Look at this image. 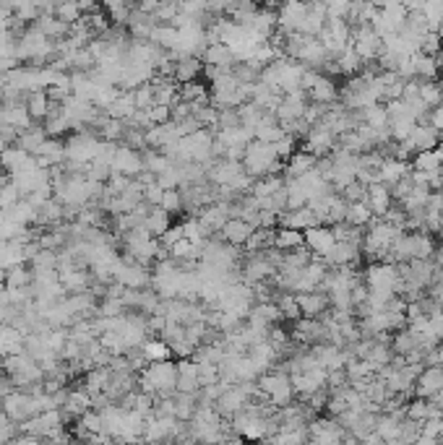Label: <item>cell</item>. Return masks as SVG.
I'll list each match as a JSON object with an SVG mask.
<instances>
[{
    "label": "cell",
    "instance_id": "obj_1",
    "mask_svg": "<svg viewBox=\"0 0 443 445\" xmlns=\"http://www.w3.org/2000/svg\"><path fill=\"white\" fill-rule=\"evenodd\" d=\"M243 172L261 180L266 174H285V162H279L274 154V146L261 144V141H250L245 146V154H243Z\"/></svg>",
    "mask_w": 443,
    "mask_h": 445
},
{
    "label": "cell",
    "instance_id": "obj_2",
    "mask_svg": "<svg viewBox=\"0 0 443 445\" xmlns=\"http://www.w3.org/2000/svg\"><path fill=\"white\" fill-rule=\"evenodd\" d=\"M256 388H259L264 396L268 399V404L274 409H285L289 404H295V391H292V383H289V375L282 364L271 367L268 373H264L256 381Z\"/></svg>",
    "mask_w": 443,
    "mask_h": 445
},
{
    "label": "cell",
    "instance_id": "obj_3",
    "mask_svg": "<svg viewBox=\"0 0 443 445\" xmlns=\"http://www.w3.org/2000/svg\"><path fill=\"white\" fill-rule=\"evenodd\" d=\"M350 432L334 417H315L308 422V445H342Z\"/></svg>",
    "mask_w": 443,
    "mask_h": 445
},
{
    "label": "cell",
    "instance_id": "obj_4",
    "mask_svg": "<svg viewBox=\"0 0 443 445\" xmlns=\"http://www.w3.org/2000/svg\"><path fill=\"white\" fill-rule=\"evenodd\" d=\"M274 273H277V268L264 258V253L245 255L240 261V282L248 284V287H259V284L268 282Z\"/></svg>",
    "mask_w": 443,
    "mask_h": 445
},
{
    "label": "cell",
    "instance_id": "obj_5",
    "mask_svg": "<svg viewBox=\"0 0 443 445\" xmlns=\"http://www.w3.org/2000/svg\"><path fill=\"white\" fill-rule=\"evenodd\" d=\"M300 149L308 151V154H313L315 159H326V156H332V151L336 149V138L326 130V128L315 125L308 130V136L300 141Z\"/></svg>",
    "mask_w": 443,
    "mask_h": 445
},
{
    "label": "cell",
    "instance_id": "obj_6",
    "mask_svg": "<svg viewBox=\"0 0 443 445\" xmlns=\"http://www.w3.org/2000/svg\"><path fill=\"white\" fill-rule=\"evenodd\" d=\"M110 167H112V172L125 174L130 180H136V177H141V174L146 172V170H144V156H141V151H133L128 146H118Z\"/></svg>",
    "mask_w": 443,
    "mask_h": 445
},
{
    "label": "cell",
    "instance_id": "obj_7",
    "mask_svg": "<svg viewBox=\"0 0 443 445\" xmlns=\"http://www.w3.org/2000/svg\"><path fill=\"white\" fill-rule=\"evenodd\" d=\"M297 308H300V315L311 320H321L329 310H332V302H329V294L323 292H305V294H295Z\"/></svg>",
    "mask_w": 443,
    "mask_h": 445
},
{
    "label": "cell",
    "instance_id": "obj_8",
    "mask_svg": "<svg viewBox=\"0 0 443 445\" xmlns=\"http://www.w3.org/2000/svg\"><path fill=\"white\" fill-rule=\"evenodd\" d=\"M256 232V227L253 224H248V221H243V219H227V224L222 227V232L217 237H219L224 245L235 247V250H240L245 242L250 240V235Z\"/></svg>",
    "mask_w": 443,
    "mask_h": 445
},
{
    "label": "cell",
    "instance_id": "obj_9",
    "mask_svg": "<svg viewBox=\"0 0 443 445\" xmlns=\"http://www.w3.org/2000/svg\"><path fill=\"white\" fill-rule=\"evenodd\" d=\"M305 247L315 255V258H326L336 247V240L332 235V227H313L305 229Z\"/></svg>",
    "mask_w": 443,
    "mask_h": 445
},
{
    "label": "cell",
    "instance_id": "obj_10",
    "mask_svg": "<svg viewBox=\"0 0 443 445\" xmlns=\"http://www.w3.org/2000/svg\"><path fill=\"white\" fill-rule=\"evenodd\" d=\"M441 388H443V367H425L423 373H420V378H417L412 393H415V399L430 401Z\"/></svg>",
    "mask_w": 443,
    "mask_h": 445
},
{
    "label": "cell",
    "instance_id": "obj_11",
    "mask_svg": "<svg viewBox=\"0 0 443 445\" xmlns=\"http://www.w3.org/2000/svg\"><path fill=\"white\" fill-rule=\"evenodd\" d=\"M203 65H209V68H217V71H232L235 63H238V57L232 53L227 45H222V42H212V45H206L201 55Z\"/></svg>",
    "mask_w": 443,
    "mask_h": 445
},
{
    "label": "cell",
    "instance_id": "obj_12",
    "mask_svg": "<svg viewBox=\"0 0 443 445\" xmlns=\"http://www.w3.org/2000/svg\"><path fill=\"white\" fill-rule=\"evenodd\" d=\"M308 102L311 104H321V107H332L339 102V83L336 78H329V76H323L315 81V86L308 91Z\"/></svg>",
    "mask_w": 443,
    "mask_h": 445
},
{
    "label": "cell",
    "instance_id": "obj_13",
    "mask_svg": "<svg viewBox=\"0 0 443 445\" xmlns=\"http://www.w3.org/2000/svg\"><path fill=\"white\" fill-rule=\"evenodd\" d=\"M365 206L370 209V214L376 219H383L386 217V211L394 206V198H391V188L379 182V185H370L368 188V196H365Z\"/></svg>",
    "mask_w": 443,
    "mask_h": 445
},
{
    "label": "cell",
    "instance_id": "obj_14",
    "mask_svg": "<svg viewBox=\"0 0 443 445\" xmlns=\"http://www.w3.org/2000/svg\"><path fill=\"white\" fill-rule=\"evenodd\" d=\"M201 391V383H198V364L193 360H180L177 362V388L175 393H185V396H193Z\"/></svg>",
    "mask_w": 443,
    "mask_h": 445
},
{
    "label": "cell",
    "instance_id": "obj_15",
    "mask_svg": "<svg viewBox=\"0 0 443 445\" xmlns=\"http://www.w3.org/2000/svg\"><path fill=\"white\" fill-rule=\"evenodd\" d=\"M315 167H318V159L313 154L303 151V149H297L295 154L285 162V180H300L308 172H313Z\"/></svg>",
    "mask_w": 443,
    "mask_h": 445
},
{
    "label": "cell",
    "instance_id": "obj_16",
    "mask_svg": "<svg viewBox=\"0 0 443 445\" xmlns=\"http://www.w3.org/2000/svg\"><path fill=\"white\" fill-rule=\"evenodd\" d=\"M279 227L285 229H297V232H305V229H313V227H321V221L315 219V214L308 206L305 209H297V211H285L282 217H279Z\"/></svg>",
    "mask_w": 443,
    "mask_h": 445
},
{
    "label": "cell",
    "instance_id": "obj_17",
    "mask_svg": "<svg viewBox=\"0 0 443 445\" xmlns=\"http://www.w3.org/2000/svg\"><path fill=\"white\" fill-rule=\"evenodd\" d=\"M407 141L415 146L417 154H420V151H433V149H441V133H438L435 128L428 125V123H420Z\"/></svg>",
    "mask_w": 443,
    "mask_h": 445
},
{
    "label": "cell",
    "instance_id": "obj_18",
    "mask_svg": "<svg viewBox=\"0 0 443 445\" xmlns=\"http://www.w3.org/2000/svg\"><path fill=\"white\" fill-rule=\"evenodd\" d=\"M0 125L13 128L16 133H24L34 125L27 112V104H16V107H0Z\"/></svg>",
    "mask_w": 443,
    "mask_h": 445
},
{
    "label": "cell",
    "instance_id": "obj_19",
    "mask_svg": "<svg viewBox=\"0 0 443 445\" xmlns=\"http://www.w3.org/2000/svg\"><path fill=\"white\" fill-rule=\"evenodd\" d=\"M27 112H29V118H32V123H45V120L50 118V112H53V100L47 97L45 89H37L29 94Z\"/></svg>",
    "mask_w": 443,
    "mask_h": 445
},
{
    "label": "cell",
    "instance_id": "obj_20",
    "mask_svg": "<svg viewBox=\"0 0 443 445\" xmlns=\"http://www.w3.org/2000/svg\"><path fill=\"white\" fill-rule=\"evenodd\" d=\"M203 81V60L201 57H183L175 63V83Z\"/></svg>",
    "mask_w": 443,
    "mask_h": 445
},
{
    "label": "cell",
    "instance_id": "obj_21",
    "mask_svg": "<svg viewBox=\"0 0 443 445\" xmlns=\"http://www.w3.org/2000/svg\"><path fill=\"white\" fill-rule=\"evenodd\" d=\"M141 227L146 229L154 240H162V237L170 232V227H172V217L157 206V209H149V214H146V219H144V224H141Z\"/></svg>",
    "mask_w": 443,
    "mask_h": 445
},
{
    "label": "cell",
    "instance_id": "obj_22",
    "mask_svg": "<svg viewBox=\"0 0 443 445\" xmlns=\"http://www.w3.org/2000/svg\"><path fill=\"white\" fill-rule=\"evenodd\" d=\"M412 170L415 172L433 174L443 170V149H433V151H420V154L412 156Z\"/></svg>",
    "mask_w": 443,
    "mask_h": 445
},
{
    "label": "cell",
    "instance_id": "obj_23",
    "mask_svg": "<svg viewBox=\"0 0 443 445\" xmlns=\"http://www.w3.org/2000/svg\"><path fill=\"white\" fill-rule=\"evenodd\" d=\"M412 172V164L409 162H399V159H386L381 164V182L383 185H397L399 180H404L407 174Z\"/></svg>",
    "mask_w": 443,
    "mask_h": 445
},
{
    "label": "cell",
    "instance_id": "obj_24",
    "mask_svg": "<svg viewBox=\"0 0 443 445\" xmlns=\"http://www.w3.org/2000/svg\"><path fill=\"white\" fill-rule=\"evenodd\" d=\"M279 188H285V174H266V177H261V180H253L250 196L256 200H266L271 198Z\"/></svg>",
    "mask_w": 443,
    "mask_h": 445
},
{
    "label": "cell",
    "instance_id": "obj_25",
    "mask_svg": "<svg viewBox=\"0 0 443 445\" xmlns=\"http://www.w3.org/2000/svg\"><path fill=\"white\" fill-rule=\"evenodd\" d=\"M274 247H277L279 253H292V250H300V247H305V235L303 232H297V229L277 227Z\"/></svg>",
    "mask_w": 443,
    "mask_h": 445
},
{
    "label": "cell",
    "instance_id": "obj_26",
    "mask_svg": "<svg viewBox=\"0 0 443 445\" xmlns=\"http://www.w3.org/2000/svg\"><path fill=\"white\" fill-rule=\"evenodd\" d=\"M47 141V133L42 125H32L29 130H24V133H19V141H16V146L19 149H24L27 154L37 156L39 149H42V144Z\"/></svg>",
    "mask_w": 443,
    "mask_h": 445
},
{
    "label": "cell",
    "instance_id": "obj_27",
    "mask_svg": "<svg viewBox=\"0 0 443 445\" xmlns=\"http://www.w3.org/2000/svg\"><path fill=\"white\" fill-rule=\"evenodd\" d=\"M274 305H277L279 315H282V323H287V326H292V323H297V320L303 318V315H300V308H297L295 294H289V292H279Z\"/></svg>",
    "mask_w": 443,
    "mask_h": 445
},
{
    "label": "cell",
    "instance_id": "obj_28",
    "mask_svg": "<svg viewBox=\"0 0 443 445\" xmlns=\"http://www.w3.org/2000/svg\"><path fill=\"white\" fill-rule=\"evenodd\" d=\"M334 63H336V68H339V73H342L344 78H352V76H360L362 68H365V63L360 60V55L355 53L352 47H347L339 57H334Z\"/></svg>",
    "mask_w": 443,
    "mask_h": 445
},
{
    "label": "cell",
    "instance_id": "obj_29",
    "mask_svg": "<svg viewBox=\"0 0 443 445\" xmlns=\"http://www.w3.org/2000/svg\"><path fill=\"white\" fill-rule=\"evenodd\" d=\"M34 284V271L29 268V263L24 266H16V268H11L6 271V289H29Z\"/></svg>",
    "mask_w": 443,
    "mask_h": 445
},
{
    "label": "cell",
    "instance_id": "obj_30",
    "mask_svg": "<svg viewBox=\"0 0 443 445\" xmlns=\"http://www.w3.org/2000/svg\"><path fill=\"white\" fill-rule=\"evenodd\" d=\"M417 97L428 109H435L443 104V89L438 81H417Z\"/></svg>",
    "mask_w": 443,
    "mask_h": 445
},
{
    "label": "cell",
    "instance_id": "obj_31",
    "mask_svg": "<svg viewBox=\"0 0 443 445\" xmlns=\"http://www.w3.org/2000/svg\"><path fill=\"white\" fill-rule=\"evenodd\" d=\"M141 352H144V357H146L149 364L170 362V357H172V349H170L162 338H146L144 346H141Z\"/></svg>",
    "mask_w": 443,
    "mask_h": 445
},
{
    "label": "cell",
    "instance_id": "obj_32",
    "mask_svg": "<svg viewBox=\"0 0 443 445\" xmlns=\"http://www.w3.org/2000/svg\"><path fill=\"white\" fill-rule=\"evenodd\" d=\"M412 57H415L417 81H438V63H435V57L423 55V53L412 55Z\"/></svg>",
    "mask_w": 443,
    "mask_h": 445
},
{
    "label": "cell",
    "instance_id": "obj_33",
    "mask_svg": "<svg viewBox=\"0 0 443 445\" xmlns=\"http://www.w3.org/2000/svg\"><path fill=\"white\" fill-rule=\"evenodd\" d=\"M373 214L365 203H347V219H344V224H350V227H357V229H368V224L373 221Z\"/></svg>",
    "mask_w": 443,
    "mask_h": 445
},
{
    "label": "cell",
    "instance_id": "obj_34",
    "mask_svg": "<svg viewBox=\"0 0 443 445\" xmlns=\"http://www.w3.org/2000/svg\"><path fill=\"white\" fill-rule=\"evenodd\" d=\"M141 156H144V170L146 172H151L154 177H159V174H165L170 167H172V162L167 159L162 151H154V149H146V151H141Z\"/></svg>",
    "mask_w": 443,
    "mask_h": 445
},
{
    "label": "cell",
    "instance_id": "obj_35",
    "mask_svg": "<svg viewBox=\"0 0 443 445\" xmlns=\"http://www.w3.org/2000/svg\"><path fill=\"white\" fill-rule=\"evenodd\" d=\"M344 373H347V381H373L379 375V370L368 360H350Z\"/></svg>",
    "mask_w": 443,
    "mask_h": 445
},
{
    "label": "cell",
    "instance_id": "obj_36",
    "mask_svg": "<svg viewBox=\"0 0 443 445\" xmlns=\"http://www.w3.org/2000/svg\"><path fill=\"white\" fill-rule=\"evenodd\" d=\"M417 128V120L412 115H407V118H399V120H391L388 123V133H391V141L394 144H402L407 138L412 136V130Z\"/></svg>",
    "mask_w": 443,
    "mask_h": 445
},
{
    "label": "cell",
    "instance_id": "obj_37",
    "mask_svg": "<svg viewBox=\"0 0 443 445\" xmlns=\"http://www.w3.org/2000/svg\"><path fill=\"white\" fill-rule=\"evenodd\" d=\"M159 209L167 211L172 219H185V200H183V193L180 191H165L162 196V203H159Z\"/></svg>",
    "mask_w": 443,
    "mask_h": 445
},
{
    "label": "cell",
    "instance_id": "obj_38",
    "mask_svg": "<svg viewBox=\"0 0 443 445\" xmlns=\"http://www.w3.org/2000/svg\"><path fill=\"white\" fill-rule=\"evenodd\" d=\"M360 120H362V125L373 128V130H386L388 128V112L383 104H376V107L360 112Z\"/></svg>",
    "mask_w": 443,
    "mask_h": 445
},
{
    "label": "cell",
    "instance_id": "obj_39",
    "mask_svg": "<svg viewBox=\"0 0 443 445\" xmlns=\"http://www.w3.org/2000/svg\"><path fill=\"white\" fill-rule=\"evenodd\" d=\"M391 355H397V357H407L412 349H417L415 344V336L409 334V331H397V334H391Z\"/></svg>",
    "mask_w": 443,
    "mask_h": 445
},
{
    "label": "cell",
    "instance_id": "obj_40",
    "mask_svg": "<svg viewBox=\"0 0 443 445\" xmlns=\"http://www.w3.org/2000/svg\"><path fill=\"white\" fill-rule=\"evenodd\" d=\"M423 18L428 21V29L438 34V29L443 24V0H428V3H423Z\"/></svg>",
    "mask_w": 443,
    "mask_h": 445
},
{
    "label": "cell",
    "instance_id": "obj_41",
    "mask_svg": "<svg viewBox=\"0 0 443 445\" xmlns=\"http://www.w3.org/2000/svg\"><path fill=\"white\" fill-rule=\"evenodd\" d=\"M21 191L16 188V182L6 177V182L0 185V211H11L16 203H21Z\"/></svg>",
    "mask_w": 443,
    "mask_h": 445
},
{
    "label": "cell",
    "instance_id": "obj_42",
    "mask_svg": "<svg viewBox=\"0 0 443 445\" xmlns=\"http://www.w3.org/2000/svg\"><path fill=\"white\" fill-rule=\"evenodd\" d=\"M55 18L63 21L65 27H74L83 18V13L79 8V3H55Z\"/></svg>",
    "mask_w": 443,
    "mask_h": 445
},
{
    "label": "cell",
    "instance_id": "obj_43",
    "mask_svg": "<svg viewBox=\"0 0 443 445\" xmlns=\"http://www.w3.org/2000/svg\"><path fill=\"white\" fill-rule=\"evenodd\" d=\"M219 381H222L219 364H214V362H198V383H201V388L217 385Z\"/></svg>",
    "mask_w": 443,
    "mask_h": 445
},
{
    "label": "cell",
    "instance_id": "obj_44",
    "mask_svg": "<svg viewBox=\"0 0 443 445\" xmlns=\"http://www.w3.org/2000/svg\"><path fill=\"white\" fill-rule=\"evenodd\" d=\"M130 94H133V104H136L139 112H146V109L154 107V86L151 83H144V86H139L136 91H130Z\"/></svg>",
    "mask_w": 443,
    "mask_h": 445
},
{
    "label": "cell",
    "instance_id": "obj_45",
    "mask_svg": "<svg viewBox=\"0 0 443 445\" xmlns=\"http://www.w3.org/2000/svg\"><path fill=\"white\" fill-rule=\"evenodd\" d=\"M297 149H300V141H297L295 136H285V138H279L277 144H274V154H277L279 162H287L289 156L295 154Z\"/></svg>",
    "mask_w": 443,
    "mask_h": 445
},
{
    "label": "cell",
    "instance_id": "obj_46",
    "mask_svg": "<svg viewBox=\"0 0 443 445\" xmlns=\"http://www.w3.org/2000/svg\"><path fill=\"white\" fill-rule=\"evenodd\" d=\"M350 0H334V3H326V16L336 18V21H347L350 18Z\"/></svg>",
    "mask_w": 443,
    "mask_h": 445
},
{
    "label": "cell",
    "instance_id": "obj_47",
    "mask_svg": "<svg viewBox=\"0 0 443 445\" xmlns=\"http://www.w3.org/2000/svg\"><path fill=\"white\" fill-rule=\"evenodd\" d=\"M240 115L238 109H219V123H217V133L219 130H232V128H240Z\"/></svg>",
    "mask_w": 443,
    "mask_h": 445
},
{
    "label": "cell",
    "instance_id": "obj_48",
    "mask_svg": "<svg viewBox=\"0 0 443 445\" xmlns=\"http://www.w3.org/2000/svg\"><path fill=\"white\" fill-rule=\"evenodd\" d=\"M146 118H149V125H167V123H172V115H170V107H162V104H154L151 109H146Z\"/></svg>",
    "mask_w": 443,
    "mask_h": 445
},
{
    "label": "cell",
    "instance_id": "obj_49",
    "mask_svg": "<svg viewBox=\"0 0 443 445\" xmlns=\"http://www.w3.org/2000/svg\"><path fill=\"white\" fill-rule=\"evenodd\" d=\"M412 191H415V185H412L409 174H407L404 180H399L397 185H391V198H394V203H402L404 198L412 196Z\"/></svg>",
    "mask_w": 443,
    "mask_h": 445
},
{
    "label": "cell",
    "instance_id": "obj_50",
    "mask_svg": "<svg viewBox=\"0 0 443 445\" xmlns=\"http://www.w3.org/2000/svg\"><path fill=\"white\" fill-rule=\"evenodd\" d=\"M162 196H165V191L159 188L157 182H151V185L144 188V203H146L149 209H157L159 203H162Z\"/></svg>",
    "mask_w": 443,
    "mask_h": 445
},
{
    "label": "cell",
    "instance_id": "obj_51",
    "mask_svg": "<svg viewBox=\"0 0 443 445\" xmlns=\"http://www.w3.org/2000/svg\"><path fill=\"white\" fill-rule=\"evenodd\" d=\"M425 367H443V341H438V344L425 355Z\"/></svg>",
    "mask_w": 443,
    "mask_h": 445
},
{
    "label": "cell",
    "instance_id": "obj_52",
    "mask_svg": "<svg viewBox=\"0 0 443 445\" xmlns=\"http://www.w3.org/2000/svg\"><path fill=\"white\" fill-rule=\"evenodd\" d=\"M428 125L435 128L438 133H443V104L441 107L430 109V115H428Z\"/></svg>",
    "mask_w": 443,
    "mask_h": 445
},
{
    "label": "cell",
    "instance_id": "obj_53",
    "mask_svg": "<svg viewBox=\"0 0 443 445\" xmlns=\"http://www.w3.org/2000/svg\"><path fill=\"white\" fill-rule=\"evenodd\" d=\"M435 284H441V287H443V268H438V276H435Z\"/></svg>",
    "mask_w": 443,
    "mask_h": 445
},
{
    "label": "cell",
    "instance_id": "obj_54",
    "mask_svg": "<svg viewBox=\"0 0 443 445\" xmlns=\"http://www.w3.org/2000/svg\"><path fill=\"white\" fill-rule=\"evenodd\" d=\"M3 381H6V370H3V364H0V385H3Z\"/></svg>",
    "mask_w": 443,
    "mask_h": 445
},
{
    "label": "cell",
    "instance_id": "obj_55",
    "mask_svg": "<svg viewBox=\"0 0 443 445\" xmlns=\"http://www.w3.org/2000/svg\"><path fill=\"white\" fill-rule=\"evenodd\" d=\"M3 177H8V174H6V170H3V162H0V180H3Z\"/></svg>",
    "mask_w": 443,
    "mask_h": 445
},
{
    "label": "cell",
    "instance_id": "obj_56",
    "mask_svg": "<svg viewBox=\"0 0 443 445\" xmlns=\"http://www.w3.org/2000/svg\"><path fill=\"white\" fill-rule=\"evenodd\" d=\"M441 149H443V133H441Z\"/></svg>",
    "mask_w": 443,
    "mask_h": 445
}]
</instances>
